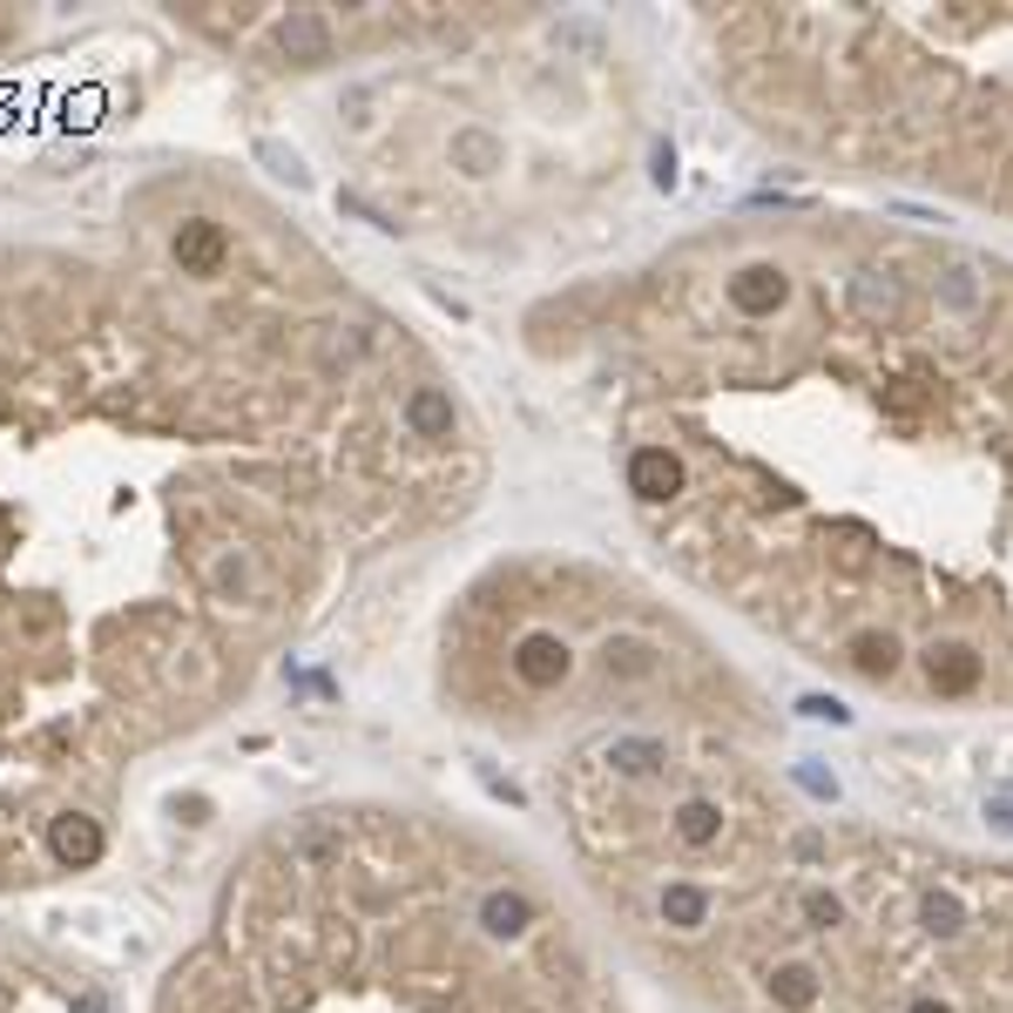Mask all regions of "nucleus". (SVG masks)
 Wrapping results in <instances>:
<instances>
[{
  "label": "nucleus",
  "mask_w": 1013,
  "mask_h": 1013,
  "mask_svg": "<svg viewBox=\"0 0 1013 1013\" xmlns=\"http://www.w3.org/2000/svg\"><path fill=\"white\" fill-rule=\"evenodd\" d=\"M629 493L872 690H1013V291L966 250L675 278Z\"/></svg>",
  "instance_id": "obj_1"
},
{
  "label": "nucleus",
  "mask_w": 1013,
  "mask_h": 1013,
  "mask_svg": "<svg viewBox=\"0 0 1013 1013\" xmlns=\"http://www.w3.org/2000/svg\"><path fill=\"white\" fill-rule=\"evenodd\" d=\"M669 838L683 844L690 859L716 852V844L730 838V811H723V798H710V791H683V798L669 804Z\"/></svg>",
  "instance_id": "obj_2"
},
{
  "label": "nucleus",
  "mask_w": 1013,
  "mask_h": 1013,
  "mask_svg": "<svg viewBox=\"0 0 1013 1013\" xmlns=\"http://www.w3.org/2000/svg\"><path fill=\"white\" fill-rule=\"evenodd\" d=\"M655 919L669 925V933L696 940V933H710V925H716V892H710L703 879H662V885H655Z\"/></svg>",
  "instance_id": "obj_3"
},
{
  "label": "nucleus",
  "mask_w": 1013,
  "mask_h": 1013,
  "mask_svg": "<svg viewBox=\"0 0 1013 1013\" xmlns=\"http://www.w3.org/2000/svg\"><path fill=\"white\" fill-rule=\"evenodd\" d=\"M764 1000H771L778 1013H818V1000H824V966L804 960V953L771 960V966H764Z\"/></svg>",
  "instance_id": "obj_4"
},
{
  "label": "nucleus",
  "mask_w": 1013,
  "mask_h": 1013,
  "mask_svg": "<svg viewBox=\"0 0 1013 1013\" xmlns=\"http://www.w3.org/2000/svg\"><path fill=\"white\" fill-rule=\"evenodd\" d=\"M602 764L622 778V784H662L669 778V743L662 736H642V730H622L602 743Z\"/></svg>",
  "instance_id": "obj_5"
},
{
  "label": "nucleus",
  "mask_w": 1013,
  "mask_h": 1013,
  "mask_svg": "<svg viewBox=\"0 0 1013 1013\" xmlns=\"http://www.w3.org/2000/svg\"><path fill=\"white\" fill-rule=\"evenodd\" d=\"M568 669H574V649L554 635V629H534V635H521L514 642V675L528 690H554V683H568Z\"/></svg>",
  "instance_id": "obj_6"
},
{
  "label": "nucleus",
  "mask_w": 1013,
  "mask_h": 1013,
  "mask_svg": "<svg viewBox=\"0 0 1013 1013\" xmlns=\"http://www.w3.org/2000/svg\"><path fill=\"white\" fill-rule=\"evenodd\" d=\"M919 933L933 940V946H960L973 933V905L953 892V885H925L919 892Z\"/></svg>",
  "instance_id": "obj_7"
},
{
  "label": "nucleus",
  "mask_w": 1013,
  "mask_h": 1013,
  "mask_svg": "<svg viewBox=\"0 0 1013 1013\" xmlns=\"http://www.w3.org/2000/svg\"><path fill=\"white\" fill-rule=\"evenodd\" d=\"M791 912H798V933H811V940H831V933L852 925V899H844L838 885H798Z\"/></svg>",
  "instance_id": "obj_8"
},
{
  "label": "nucleus",
  "mask_w": 1013,
  "mask_h": 1013,
  "mask_svg": "<svg viewBox=\"0 0 1013 1013\" xmlns=\"http://www.w3.org/2000/svg\"><path fill=\"white\" fill-rule=\"evenodd\" d=\"M528 925H534V899L514 892V885H493L480 899V933L487 940H528Z\"/></svg>",
  "instance_id": "obj_9"
},
{
  "label": "nucleus",
  "mask_w": 1013,
  "mask_h": 1013,
  "mask_svg": "<svg viewBox=\"0 0 1013 1013\" xmlns=\"http://www.w3.org/2000/svg\"><path fill=\"white\" fill-rule=\"evenodd\" d=\"M48 844H54V859L61 865H96L102 859V824L96 818H81V811H68V818H54V831H48Z\"/></svg>",
  "instance_id": "obj_10"
},
{
  "label": "nucleus",
  "mask_w": 1013,
  "mask_h": 1013,
  "mask_svg": "<svg viewBox=\"0 0 1013 1013\" xmlns=\"http://www.w3.org/2000/svg\"><path fill=\"white\" fill-rule=\"evenodd\" d=\"M405 427H412L419 440H453V399H447L440 385H419V392L405 399Z\"/></svg>",
  "instance_id": "obj_11"
},
{
  "label": "nucleus",
  "mask_w": 1013,
  "mask_h": 1013,
  "mask_svg": "<svg viewBox=\"0 0 1013 1013\" xmlns=\"http://www.w3.org/2000/svg\"><path fill=\"white\" fill-rule=\"evenodd\" d=\"M278 41H284L291 61H324V54H331V28H324L318 14H291V21L278 28Z\"/></svg>",
  "instance_id": "obj_12"
},
{
  "label": "nucleus",
  "mask_w": 1013,
  "mask_h": 1013,
  "mask_svg": "<svg viewBox=\"0 0 1013 1013\" xmlns=\"http://www.w3.org/2000/svg\"><path fill=\"white\" fill-rule=\"evenodd\" d=\"M177 258H183L190 271H217V258H223V237H217L210 223H183V237H177Z\"/></svg>",
  "instance_id": "obj_13"
},
{
  "label": "nucleus",
  "mask_w": 1013,
  "mask_h": 1013,
  "mask_svg": "<svg viewBox=\"0 0 1013 1013\" xmlns=\"http://www.w3.org/2000/svg\"><path fill=\"white\" fill-rule=\"evenodd\" d=\"M453 149H460V162L473 169V177H487V169L500 162V142H493V136H460Z\"/></svg>",
  "instance_id": "obj_14"
},
{
  "label": "nucleus",
  "mask_w": 1013,
  "mask_h": 1013,
  "mask_svg": "<svg viewBox=\"0 0 1013 1013\" xmlns=\"http://www.w3.org/2000/svg\"><path fill=\"white\" fill-rule=\"evenodd\" d=\"M217 588H223V595H250V561H243V554H223V561H217Z\"/></svg>",
  "instance_id": "obj_15"
},
{
  "label": "nucleus",
  "mask_w": 1013,
  "mask_h": 1013,
  "mask_svg": "<svg viewBox=\"0 0 1013 1013\" xmlns=\"http://www.w3.org/2000/svg\"><path fill=\"white\" fill-rule=\"evenodd\" d=\"M899 1013H960V1006H953L946 993H912V1000H905Z\"/></svg>",
  "instance_id": "obj_16"
},
{
  "label": "nucleus",
  "mask_w": 1013,
  "mask_h": 1013,
  "mask_svg": "<svg viewBox=\"0 0 1013 1013\" xmlns=\"http://www.w3.org/2000/svg\"><path fill=\"white\" fill-rule=\"evenodd\" d=\"M74 1013H109V1000H102V993H81V1000H74Z\"/></svg>",
  "instance_id": "obj_17"
}]
</instances>
